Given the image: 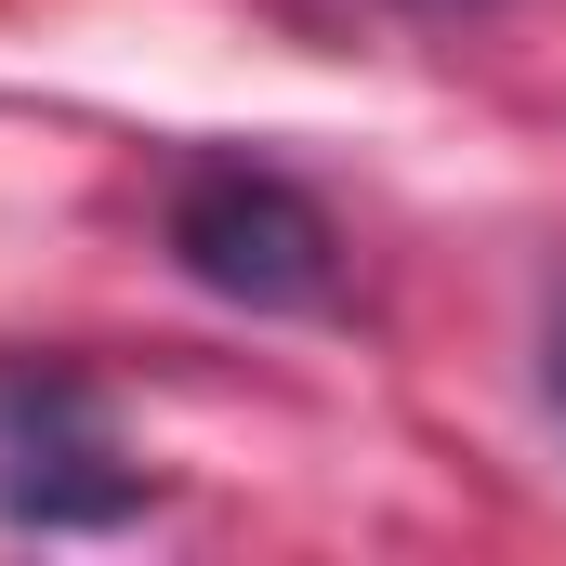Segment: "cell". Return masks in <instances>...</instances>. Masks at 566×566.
I'll use <instances>...</instances> for the list:
<instances>
[{"instance_id":"cell-1","label":"cell","mask_w":566,"mask_h":566,"mask_svg":"<svg viewBox=\"0 0 566 566\" xmlns=\"http://www.w3.org/2000/svg\"><path fill=\"white\" fill-rule=\"evenodd\" d=\"M158 238L211 303H251V316H329L343 303V224L277 158H185L158 198Z\"/></svg>"},{"instance_id":"cell-2","label":"cell","mask_w":566,"mask_h":566,"mask_svg":"<svg viewBox=\"0 0 566 566\" xmlns=\"http://www.w3.org/2000/svg\"><path fill=\"white\" fill-rule=\"evenodd\" d=\"M145 461L133 434L106 422V396L66 369V356H0V527L27 541H93V527H133Z\"/></svg>"},{"instance_id":"cell-3","label":"cell","mask_w":566,"mask_h":566,"mask_svg":"<svg viewBox=\"0 0 566 566\" xmlns=\"http://www.w3.org/2000/svg\"><path fill=\"white\" fill-rule=\"evenodd\" d=\"M541 396H554V422H566V290H554V316H541Z\"/></svg>"},{"instance_id":"cell-4","label":"cell","mask_w":566,"mask_h":566,"mask_svg":"<svg viewBox=\"0 0 566 566\" xmlns=\"http://www.w3.org/2000/svg\"><path fill=\"white\" fill-rule=\"evenodd\" d=\"M409 13H488V0H409Z\"/></svg>"}]
</instances>
